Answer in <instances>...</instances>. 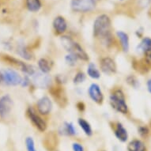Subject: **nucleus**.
<instances>
[{"instance_id": "72a5a7b5", "label": "nucleus", "mask_w": 151, "mask_h": 151, "mask_svg": "<svg viewBox=\"0 0 151 151\" xmlns=\"http://www.w3.org/2000/svg\"><path fill=\"white\" fill-rule=\"evenodd\" d=\"M143 2V3L142 4V6H147V5L150 4V0H140V3Z\"/></svg>"}, {"instance_id": "423d86ee", "label": "nucleus", "mask_w": 151, "mask_h": 151, "mask_svg": "<svg viewBox=\"0 0 151 151\" xmlns=\"http://www.w3.org/2000/svg\"><path fill=\"white\" fill-rule=\"evenodd\" d=\"M32 80L36 87L40 89H47L52 86V78L48 74L36 71L32 76Z\"/></svg>"}, {"instance_id": "aec40b11", "label": "nucleus", "mask_w": 151, "mask_h": 151, "mask_svg": "<svg viewBox=\"0 0 151 151\" xmlns=\"http://www.w3.org/2000/svg\"><path fill=\"white\" fill-rule=\"evenodd\" d=\"M60 132H62L64 135H67V136H74L75 134H77L76 127L70 122H64L63 125L61 127Z\"/></svg>"}, {"instance_id": "b1692460", "label": "nucleus", "mask_w": 151, "mask_h": 151, "mask_svg": "<svg viewBox=\"0 0 151 151\" xmlns=\"http://www.w3.org/2000/svg\"><path fill=\"white\" fill-rule=\"evenodd\" d=\"M17 53L21 57L25 59L26 60H32V53L26 48L24 45H20L17 46Z\"/></svg>"}, {"instance_id": "393cba45", "label": "nucleus", "mask_w": 151, "mask_h": 151, "mask_svg": "<svg viewBox=\"0 0 151 151\" xmlns=\"http://www.w3.org/2000/svg\"><path fill=\"white\" fill-rule=\"evenodd\" d=\"M86 80V74L83 71L79 70L74 74V78H73V83L74 85L82 84V83H84Z\"/></svg>"}, {"instance_id": "412c9836", "label": "nucleus", "mask_w": 151, "mask_h": 151, "mask_svg": "<svg viewBox=\"0 0 151 151\" xmlns=\"http://www.w3.org/2000/svg\"><path fill=\"white\" fill-rule=\"evenodd\" d=\"M78 124L79 125L83 132L87 136H92L93 135V129L89 122L84 118H78Z\"/></svg>"}, {"instance_id": "473e14b6", "label": "nucleus", "mask_w": 151, "mask_h": 151, "mask_svg": "<svg viewBox=\"0 0 151 151\" xmlns=\"http://www.w3.org/2000/svg\"><path fill=\"white\" fill-rule=\"evenodd\" d=\"M146 86H147V90H148V92L151 94V78H150L147 81V82H146Z\"/></svg>"}, {"instance_id": "1a4fd4ad", "label": "nucleus", "mask_w": 151, "mask_h": 151, "mask_svg": "<svg viewBox=\"0 0 151 151\" xmlns=\"http://www.w3.org/2000/svg\"><path fill=\"white\" fill-rule=\"evenodd\" d=\"M13 104H14V102L9 94H5L0 97V117L1 119H5L9 116L10 111L12 110Z\"/></svg>"}, {"instance_id": "6e6552de", "label": "nucleus", "mask_w": 151, "mask_h": 151, "mask_svg": "<svg viewBox=\"0 0 151 151\" xmlns=\"http://www.w3.org/2000/svg\"><path fill=\"white\" fill-rule=\"evenodd\" d=\"M53 104L48 96H42L37 102V112L41 116H48L52 112Z\"/></svg>"}, {"instance_id": "ddd939ff", "label": "nucleus", "mask_w": 151, "mask_h": 151, "mask_svg": "<svg viewBox=\"0 0 151 151\" xmlns=\"http://www.w3.org/2000/svg\"><path fill=\"white\" fill-rule=\"evenodd\" d=\"M68 53H71L77 57L78 60H82L83 62H88L89 60V54L86 52V50L82 47V45L76 41H74Z\"/></svg>"}, {"instance_id": "2f4dec72", "label": "nucleus", "mask_w": 151, "mask_h": 151, "mask_svg": "<svg viewBox=\"0 0 151 151\" xmlns=\"http://www.w3.org/2000/svg\"><path fill=\"white\" fill-rule=\"evenodd\" d=\"M77 109L81 111H83L86 109V105L83 102H78L77 104Z\"/></svg>"}, {"instance_id": "2eb2a0df", "label": "nucleus", "mask_w": 151, "mask_h": 151, "mask_svg": "<svg viewBox=\"0 0 151 151\" xmlns=\"http://www.w3.org/2000/svg\"><path fill=\"white\" fill-rule=\"evenodd\" d=\"M52 25H53L55 32L58 35L63 34L67 29V21L62 16H57L55 17L53 22H52Z\"/></svg>"}, {"instance_id": "5701e85b", "label": "nucleus", "mask_w": 151, "mask_h": 151, "mask_svg": "<svg viewBox=\"0 0 151 151\" xmlns=\"http://www.w3.org/2000/svg\"><path fill=\"white\" fill-rule=\"evenodd\" d=\"M25 3L27 9L31 12H37L42 6L40 0H26Z\"/></svg>"}, {"instance_id": "9b49d317", "label": "nucleus", "mask_w": 151, "mask_h": 151, "mask_svg": "<svg viewBox=\"0 0 151 151\" xmlns=\"http://www.w3.org/2000/svg\"><path fill=\"white\" fill-rule=\"evenodd\" d=\"M50 92L52 97L54 98L55 101L57 102V104L61 106L64 107L67 104V98L66 93H65L63 87L61 86V85L55 86L50 87Z\"/></svg>"}, {"instance_id": "4be33fe9", "label": "nucleus", "mask_w": 151, "mask_h": 151, "mask_svg": "<svg viewBox=\"0 0 151 151\" xmlns=\"http://www.w3.org/2000/svg\"><path fill=\"white\" fill-rule=\"evenodd\" d=\"M137 51L142 52L143 54L151 51V38L144 37L137 46Z\"/></svg>"}, {"instance_id": "9d476101", "label": "nucleus", "mask_w": 151, "mask_h": 151, "mask_svg": "<svg viewBox=\"0 0 151 151\" xmlns=\"http://www.w3.org/2000/svg\"><path fill=\"white\" fill-rule=\"evenodd\" d=\"M88 95L89 98L98 105H101L104 100V93L101 88L97 83H92L88 88Z\"/></svg>"}, {"instance_id": "7c9ffc66", "label": "nucleus", "mask_w": 151, "mask_h": 151, "mask_svg": "<svg viewBox=\"0 0 151 151\" xmlns=\"http://www.w3.org/2000/svg\"><path fill=\"white\" fill-rule=\"evenodd\" d=\"M29 84H30L29 78V77H28L27 75H25V77L23 78L21 86H22V87H26V86H29Z\"/></svg>"}, {"instance_id": "4468645a", "label": "nucleus", "mask_w": 151, "mask_h": 151, "mask_svg": "<svg viewBox=\"0 0 151 151\" xmlns=\"http://www.w3.org/2000/svg\"><path fill=\"white\" fill-rule=\"evenodd\" d=\"M113 131H114L115 136L119 141L122 142H126L128 139V132L125 127L119 122H116L113 124Z\"/></svg>"}, {"instance_id": "a211bd4d", "label": "nucleus", "mask_w": 151, "mask_h": 151, "mask_svg": "<svg viewBox=\"0 0 151 151\" xmlns=\"http://www.w3.org/2000/svg\"><path fill=\"white\" fill-rule=\"evenodd\" d=\"M86 74L90 78L94 80L99 79L101 76V70L98 69L97 65L93 63H89L88 64L86 69Z\"/></svg>"}, {"instance_id": "cd10ccee", "label": "nucleus", "mask_w": 151, "mask_h": 151, "mask_svg": "<svg viewBox=\"0 0 151 151\" xmlns=\"http://www.w3.org/2000/svg\"><path fill=\"white\" fill-rule=\"evenodd\" d=\"M25 146L27 151H37L35 147L34 140L32 137H27L25 139Z\"/></svg>"}, {"instance_id": "7ed1b4c3", "label": "nucleus", "mask_w": 151, "mask_h": 151, "mask_svg": "<svg viewBox=\"0 0 151 151\" xmlns=\"http://www.w3.org/2000/svg\"><path fill=\"white\" fill-rule=\"evenodd\" d=\"M23 78L14 69L0 70V85L4 86H17L22 84Z\"/></svg>"}, {"instance_id": "6ab92c4d", "label": "nucleus", "mask_w": 151, "mask_h": 151, "mask_svg": "<svg viewBox=\"0 0 151 151\" xmlns=\"http://www.w3.org/2000/svg\"><path fill=\"white\" fill-rule=\"evenodd\" d=\"M127 151H146V145L139 139H134L127 145Z\"/></svg>"}, {"instance_id": "c85d7f7f", "label": "nucleus", "mask_w": 151, "mask_h": 151, "mask_svg": "<svg viewBox=\"0 0 151 151\" xmlns=\"http://www.w3.org/2000/svg\"><path fill=\"white\" fill-rule=\"evenodd\" d=\"M138 131H139V134L142 137H146L150 134V130L146 126H140Z\"/></svg>"}, {"instance_id": "f3484780", "label": "nucleus", "mask_w": 151, "mask_h": 151, "mask_svg": "<svg viewBox=\"0 0 151 151\" xmlns=\"http://www.w3.org/2000/svg\"><path fill=\"white\" fill-rule=\"evenodd\" d=\"M37 65H38V68L40 72L45 73V74H48L52 70L53 63H52L46 58H40L38 60Z\"/></svg>"}, {"instance_id": "20e7f679", "label": "nucleus", "mask_w": 151, "mask_h": 151, "mask_svg": "<svg viewBox=\"0 0 151 151\" xmlns=\"http://www.w3.org/2000/svg\"><path fill=\"white\" fill-rule=\"evenodd\" d=\"M100 1L101 0H72L70 6L74 12H90L97 7Z\"/></svg>"}, {"instance_id": "c756f323", "label": "nucleus", "mask_w": 151, "mask_h": 151, "mask_svg": "<svg viewBox=\"0 0 151 151\" xmlns=\"http://www.w3.org/2000/svg\"><path fill=\"white\" fill-rule=\"evenodd\" d=\"M72 150L73 151H85L84 146L79 142H74L72 144Z\"/></svg>"}, {"instance_id": "f03ea898", "label": "nucleus", "mask_w": 151, "mask_h": 151, "mask_svg": "<svg viewBox=\"0 0 151 151\" xmlns=\"http://www.w3.org/2000/svg\"><path fill=\"white\" fill-rule=\"evenodd\" d=\"M109 104L112 109L120 114L127 115L129 112L126 96L120 88L114 89L111 91L109 95Z\"/></svg>"}, {"instance_id": "39448f33", "label": "nucleus", "mask_w": 151, "mask_h": 151, "mask_svg": "<svg viewBox=\"0 0 151 151\" xmlns=\"http://www.w3.org/2000/svg\"><path fill=\"white\" fill-rule=\"evenodd\" d=\"M28 118L29 119L32 125L40 131V132H45L47 128V124L43 117H41V115L37 113V111L35 110L32 107H29L26 111Z\"/></svg>"}, {"instance_id": "f8f14e48", "label": "nucleus", "mask_w": 151, "mask_h": 151, "mask_svg": "<svg viewBox=\"0 0 151 151\" xmlns=\"http://www.w3.org/2000/svg\"><path fill=\"white\" fill-rule=\"evenodd\" d=\"M5 59L7 60V61L11 63L12 64L15 65L16 67H18V68H19L23 73H25L27 76H31V77H32V75L35 74V72L37 71L32 65L23 62V61H21V60H17V59L13 58L11 57V56H9V55H6Z\"/></svg>"}, {"instance_id": "bb28decb", "label": "nucleus", "mask_w": 151, "mask_h": 151, "mask_svg": "<svg viewBox=\"0 0 151 151\" xmlns=\"http://www.w3.org/2000/svg\"><path fill=\"white\" fill-rule=\"evenodd\" d=\"M126 80L128 85H130L131 87H133L134 89H138L140 87V82L134 75H129V76H127Z\"/></svg>"}, {"instance_id": "0eeeda50", "label": "nucleus", "mask_w": 151, "mask_h": 151, "mask_svg": "<svg viewBox=\"0 0 151 151\" xmlns=\"http://www.w3.org/2000/svg\"><path fill=\"white\" fill-rule=\"evenodd\" d=\"M100 69L102 73L111 76L116 73V63L115 60L110 56H104L100 60Z\"/></svg>"}, {"instance_id": "a878e982", "label": "nucleus", "mask_w": 151, "mask_h": 151, "mask_svg": "<svg viewBox=\"0 0 151 151\" xmlns=\"http://www.w3.org/2000/svg\"><path fill=\"white\" fill-rule=\"evenodd\" d=\"M65 62L67 63L68 66L70 67H75L76 64H77L78 63V59L76 56H74V55L71 54V53H68L67 55H65Z\"/></svg>"}, {"instance_id": "f257e3e1", "label": "nucleus", "mask_w": 151, "mask_h": 151, "mask_svg": "<svg viewBox=\"0 0 151 151\" xmlns=\"http://www.w3.org/2000/svg\"><path fill=\"white\" fill-rule=\"evenodd\" d=\"M111 22L107 14H101L96 17L93 22V37L101 40L105 46H111L112 41Z\"/></svg>"}, {"instance_id": "dca6fc26", "label": "nucleus", "mask_w": 151, "mask_h": 151, "mask_svg": "<svg viewBox=\"0 0 151 151\" xmlns=\"http://www.w3.org/2000/svg\"><path fill=\"white\" fill-rule=\"evenodd\" d=\"M116 37L120 43V46L123 52H128L130 47V41H129V36L127 33L123 31H117Z\"/></svg>"}]
</instances>
